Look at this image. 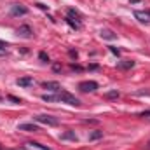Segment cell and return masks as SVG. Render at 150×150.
I'll use <instances>...</instances> for the list:
<instances>
[{"label": "cell", "mask_w": 150, "mask_h": 150, "mask_svg": "<svg viewBox=\"0 0 150 150\" xmlns=\"http://www.w3.org/2000/svg\"><path fill=\"white\" fill-rule=\"evenodd\" d=\"M117 67H119L120 70H129V68L134 67V61H131V59H122V61L117 63Z\"/></svg>", "instance_id": "cell-11"}, {"label": "cell", "mask_w": 150, "mask_h": 150, "mask_svg": "<svg viewBox=\"0 0 150 150\" xmlns=\"http://www.w3.org/2000/svg\"><path fill=\"white\" fill-rule=\"evenodd\" d=\"M11 14H12V16H25V14H28V9L23 7L21 4H14V5L11 7Z\"/></svg>", "instance_id": "cell-5"}, {"label": "cell", "mask_w": 150, "mask_h": 150, "mask_svg": "<svg viewBox=\"0 0 150 150\" xmlns=\"http://www.w3.org/2000/svg\"><path fill=\"white\" fill-rule=\"evenodd\" d=\"M134 18L140 23H150V11H136L134 12Z\"/></svg>", "instance_id": "cell-6"}, {"label": "cell", "mask_w": 150, "mask_h": 150, "mask_svg": "<svg viewBox=\"0 0 150 150\" xmlns=\"http://www.w3.org/2000/svg\"><path fill=\"white\" fill-rule=\"evenodd\" d=\"M149 149H150V142H149Z\"/></svg>", "instance_id": "cell-22"}, {"label": "cell", "mask_w": 150, "mask_h": 150, "mask_svg": "<svg viewBox=\"0 0 150 150\" xmlns=\"http://www.w3.org/2000/svg\"><path fill=\"white\" fill-rule=\"evenodd\" d=\"M38 58H40V59H42V61H45V63H47V61H49V56H47V54H45V52H40V54H38Z\"/></svg>", "instance_id": "cell-19"}, {"label": "cell", "mask_w": 150, "mask_h": 150, "mask_svg": "<svg viewBox=\"0 0 150 150\" xmlns=\"http://www.w3.org/2000/svg\"><path fill=\"white\" fill-rule=\"evenodd\" d=\"M33 119H35L37 122H40V124H45V126H58V124H59V120H58L56 117H52V115H47V113L35 115Z\"/></svg>", "instance_id": "cell-2"}, {"label": "cell", "mask_w": 150, "mask_h": 150, "mask_svg": "<svg viewBox=\"0 0 150 150\" xmlns=\"http://www.w3.org/2000/svg\"><path fill=\"white\" fill-rule=\"evenodd\" d=\"M100 138H103V131H93V133L89 134V140H91V142L100 140Z\"/></svg>", "instance_id": "cell-13"}, {"label": "cell", "mask_w": 150, "mask_h": 150, "mask_svg": "<svg viewBox=\"0 0 150 150\" xmlns=\"http://www.w3.org/2000/svg\"><path fill=\"white\" fill-rule=\"evenodd\" d=\"M5 52H7V44H5V42H2V40H0V56H4V54H5Z\"/></svg>", "instance_id": "cell-18"}, {"label": "cell", "mask_w": 150, "mask_h": 150, "mask_svg": "<svg viewBox=\"0 0 150 150\" xmlns=\"http://www.w3.org/2000/svg\"><path fill=\"white\" fill-rule=\"evenodd\" d=\"M100 35H101V38H107V40H115L117 38V35L113 33L112 30H101Z\"/></svg>", "instance_id": "cell-12"}, {"label": "cell", "mask_w": 150, "mask_h": 150, "mask_svg": "<svg viewBox=\"0 0 150 150\" xmlns=\"http://www.w3.org/2000/svg\"><path fill=\"white\" fill-rule=\"evenodd\" d=\"M42 87L44 89H49V91H61V87H59V84L58 82H52V80H49V82H42Z\"/></svg>", "instance_id": "cell-10"}, {"label": "cell", "mask_w": 150, "mask_h": 150, "mask_svg": "<svg viewBox=\"0 0 150 150\" xmlns=\"http://www.w3.org/2000/svg\"><path fill=\"white\" fill-rule=\"evenodd\" d=\"M58 100L61 101V103H67V105H72V107H79L80 105V101H79V98L74 96V94H70L68 91H58Z\"/></svg>", "instance_id": "cell-1"}, {"label": "cell", "mask_w": 150, "mask_h": 150, "mask_svg": "<svg viewBox=\"0 0 150 150\" xmlns=\"http://www.w3.org/2000/svg\"><path fill=\"white\" fill-rule=\"evenodd\" d=\"M28 145H30V147H33V149H38V150H52V149H49V147H45V145L37 143V142H30Z\"/></svg>", "instance_id": "cell-16"}, {"label": "cell", "mask_w": 150, "mask_h": 150, "mask_svg": "<svg viewBox=\"0 0 150 150\" xmlns=\"http://www.w3.org/2000/svg\"><path fill=\"white\" fill-rule=\"evenodd\" d=\"M42 100H44V101H56V100H58V96H52V94H44V96H42Z\"/></svg>", "instance_id": "cell-17"}, {"label": "cell", "mask_w": 150, "mask_h": 150, "mask_svg": "<svg viewBox=\"0 0 150 150\" xmlns=\"http://www.w3.org/2000/svg\"><path fill=\"white\" fill-rule=\"evenodd\" d=\"M32 33H33V32H32V28H30V26H26V25H23V26H19V28H18V35H19V37H23V38H30V37H32Z\"/></svg>", "instance_id": "cell-7"}, {"label": "cell", "mask_w": 150, "mask_h": 150, "mask_svg": "<svg viewBox=\"0 0 150 150\" xmlns=\"http://www.w3.org/2000/svg\"><path fill=\"white\" fill-rule=\"evenodd\" d=\"M72 70H75V72H82V67H79V65L72 63Z\"/></svg>", "instance_id": "cell-20"}, {"label": "cell", "mask_w": 150, "mask_h": 150, "mask_svg": "<svg viewBox=\"0 0 150 150\" xmlns=\"http://www.w3.org/2000/svg\"><path fill=\"white\" fill-rule=\"evenodd\" d=\"M18 129L19 131H26V133H37V131H40L38 126H35V124H19Z\"/></svg>", "instance_id": "cell-8"}, {"label": "cell", "mask_w": 150, "mask_h": 150, "mask_svg": "<svg viewBox=\"0 0 150 150\" xmlns=\"http://www.w3.org/2000/svg\"><path fill=\"white\" fill-rule=\"evenodd\" d=\"M61 140H74V142H75V140H77V136H75L74 131H67V133L61 136Z\"/></svg>", "instance_id": "cell-15"}, {"label": "cell", "mask_w": 150, "mask_h": 150, "mask_svg": "<svg viewBox=\"0 0 150 150\" xmlns=\"http://www.w3.org/2000/svg\"><path fill=\"white\" fill-rule=\"evenodd\" d=\"M119 96H120V93H119V91H108V93L105 94V98H107V100H115V98H119Z\"/></svg>", "instance_id": "cell-14"}, {"label": "cell", "mask_w": 150, "mask_h": 150, "mask_svg": "<svg viewBox=\"0 0 150 150\" xmlns=\"http://www.w3.org/2000/svg\"><path fill=\"white\" fill-rule=\"evenodd\" d=\"M110 51H112L113 54H117V56H119V52H120V51H119L117 47H110Z\"/></svg>", "instance_id": "cell-21"}, {"label": "cell", "mask_w": 150, "mask_h": 150, "mask_svg": "<svg viewBox=\"0 0 150 150\" xmlns=\"http://www.w3.org/2000/svg\"><path fill=\"white\" fill-rule=\"evenodd\" d=\"M35 80H33V77H21V79H18V86L19 87H28V86H32Z\"/></svg>", "instance_id": "cell-9"}, {"label": "cell", "mask_w": 150, "mask_h": 150, "mask_svg": "<svg viewBox=\"0 0 150 150\" xmlns=\"http://www.w3.org/2000/svg\"><path fill=\"white\" fill-rule=\"evenodd\" d=\"M79 89L82 93H93V91L98 89V82H94V80H84V82L79 84Z\"/></svg>", "instance_id": "cell-4"}, {"label": "cell", "mask_w": 150, "mask_h": 150, "mask_svg": "<svg viewBox=\"0 0 150 150\" xmlns=\"http://www.w3.org/2000/svg\"><path fill=\"white\" fill-rule=\"evenodd\" d=\"M67 23L75 28V30H80L82 28V23H80V16H79V12H75L74 9L72 11H68V18H67Z\"/></svg>", "instance_id": "cell-3"}]
</instances>
